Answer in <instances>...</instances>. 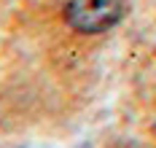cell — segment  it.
Here are the masks:
<instances>
[{"instance_id": "cell-1", "label": "cell", "mask_w": 156, "mask_h": 148, "mask_svg": "<svg viewBox=\"0 0 156 148\" xmlns=\"http://www.w3.org/2000/svg\"><path fill=\"white\" fill-rule=\"evenodd\" d=\"M124 0H65V22L83 35H97L119 24L124 16Z\"/></svg>"}]
</instances>
